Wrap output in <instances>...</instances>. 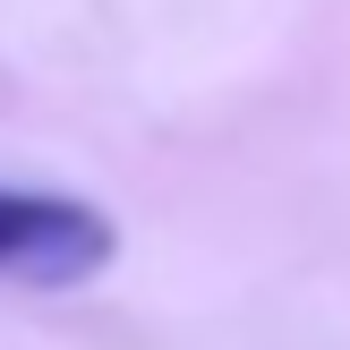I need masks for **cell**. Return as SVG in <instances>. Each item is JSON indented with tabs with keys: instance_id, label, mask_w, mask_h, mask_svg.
Wrapping results in <instances>:
<instances>
[{
	"instance_id": "cell-1",
	"label": "cell",
	"mask_w": 350,
	"mask_h": 350,
	"mask_svg": "<svg viewBox=\"0 0 350 350\" xmlns=\"http://www.w3.org/2000/svg\"><path fill=\"white\" fill-rule=\"evenodd\" d=\"M111 248H120L111 214H94L85 197H51V188H9L0 180V282L68 291V282L111 265Z\"/></svg>"
}]
</instances>
